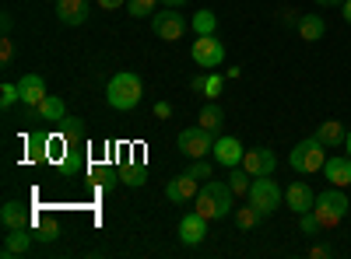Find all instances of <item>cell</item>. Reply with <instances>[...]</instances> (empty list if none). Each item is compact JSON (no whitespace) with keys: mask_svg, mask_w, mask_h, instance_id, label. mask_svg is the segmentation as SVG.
<instances>
[{"mask_svg":"<svg viewBox=\"0 0 351 259\" xmlns=\"http://www.w3.org/2000/svg\"><path fill=\"white\" fill-rule=\"evenodd\" d=\"M236 193H232L228 179H208V182H200V193L193 200V210H200L208 221H221L228 217L232 210H236Z\"/></svg>","mask_w":351,"mask_h":259,"instance_id":"1","label":"cell"},{"mask_svg":"<svg viewBox=\"0 0 351 259\" xmlns=\"http://www.w3.org/2000/svg\"><path fill=\"white\" fill-rule=\"evenodd\" d=\"M141 95H144V81L134 74V70H120L112 74L109 84H106V102L116 109V112H130L141 105Z\"/></svg>","mask_w":351,"mask_h":259,"instance_id":"2","label":"cell"},{"mask_svg":"<svg viewBox=\"0 0 351 259\" xmlns=\"http://www.w3.org/2000/svg\"><path fill=\"white\" fill-rule=\"evenodd\" d=\"M327 144L319 140L316 133L313 137H302L295 148H291V154H288V165L299 172V176H313V172H324V165H327Z\"/></svg>","mask_w":351,"mask_h":259,"instance_id":"3","label":"cell"},{"mask_svg":"<svg viewBox=\"0 0 351 259\" xmlns=\"http://www.w3.org/2000/svg\"><path fill=\"white\" fill-rule=\"evenodd\" d=\"M351 204H348V196L341 186H330L324 193H316V204H313V214L319 217V224L324 228H337L344 217H348Z\"/></svg>","mask_w":351,"mask_h":259,"instance_id":"4","label":"cell"},{"mask_svg":"<svg viewBox=\"0 0 351 259\" xmlns=\"http://www.w3.org/2000/svg\"><path fill=\"white\" fill-rule=\"evenodd\" d=\"M246 200H250V204H253L263 217H271V214L285 204V189L274 182V176H260V179H253Z\"/></svg>","mask_w":351,"mask_h":259,"instance_id":"5","label":"cell"},{"mask_svg":"<svg viewBox=\"0 0 351 259\" xmlns=\"http://www.w3.org/2000/svg\"><path fill=\"white\" fill-rule=\"evenodd\" d=\"M215 133L211 130H204L200 123L197 126H186V130H180V137H176V148H180V154H186V158H208L211 151H215Z\"/></svg>","mask_w":351,"mask_h":259,"instance_id":"6","label":"cell"},{"mask_svg":"<svg viewBox=\"0 0 351 259\" xmlns=\"http://www.w3.org/2000/svg\"><path fill=\"white\" fill-rule=\"evenodd\" d=\"M190 56H193V64L197 67H208V70H218L225 64V42L215 36H197L193 46H190Z\"/></svg>","mask_w":351,"mask_h":259,"instance_id":"7","label":"cell"},{"mask_svg":"<svg viewBox=\"0 0 351 259\" xmlns=\"http://www.w3.org/2000/svg\"><path fill=\"white\" fill-rule=\"evenodd\" d=\"M152 28L162 42H180L186 36V18L176 11V8H165V11H155L152 14Z\"/></svg>","mask_w":351,"mask_h":259,"instance_id":"8","label":"cell"},{"mask_svg":"<svg viewBox=\"0 0 351 259\" xmlns=\"http://www.w3.org/2000/svg\"><path fill=\"white\" fill-rule=\"evenodd\" d=\"M200 193V179H193L190 172H183V176H176L165 182V200L169 204H193Z\"/></svg>","mask_w":351,"mask_h":259,"instance_id":"9","label":"cell"},{"mask_svg":"<svg viewBox=\"0 0 351 259\" xmlns=\"http://www.w3.org/2000/svg\"><path fill=\"white\" fill-rule=\"evenodd\" d=\"M243 168L250 172L253 179H260V176H274L278 154H274L271 148H250V151L243 154Z\"/></svg>","mask_w":351,"mask_h":259,"instance_id":"10","label":"cell"},{"mask_svg":"<svg viewBox=\"0 0 351 259\" xmlns=\"http://www.w3.org/2000/svg\"><path fill=\"white\" fill-rule=\"evenodd\" d=\"M18 92H21V105H25L28 112H36V109H39V102L49 95V92H46V81H43V74H21V81H18Z\"/></svg>","mask_w":351,"mask_h":259,"instance_id":"11","label":"cell"},{"mask_svg":"<svg viewBox=\"0 0 351 259\" xmlns=\"http://www.w3.org/2000/svg\"><path fill=\"white\" fill-rule=\"evenodd\" d=\"M204 238H208V217H204L200 210H190L180 217V242L183 245H200Z\"/></svg>","mask_w":351,"mask_h":259,"instance_id":"12","label":"cell"},{"mask_svg":"<svg viewBox=\"0 0 351 259\" xmlns=\"http://www.w3.org/2000/svg\"><path fill=\"white\" fill-rule=\"evenodd\" d=\"M243 154H246V148H243L236 137H218L215 140V151H211V158L221 168H239L243 165Z\"/></svg>","mask_w":351,"mask_h":259,"instance_id":"13","label":"cell"},{"mask_svg":"<svg viewBox=\"0 0 351 259\" xmlns=\"http://www.w3.org/2000/svg\"><path fill=\"white\" fill-rule=\"evenodd\" d=\"M32 228H11L4 235V245H0V259H14V256H25L32 249Z\"/></svg>","mask_w":351,"mask_h":259,"instance_id":"14","label":"cell"},{"mask_svg":"<svg viewBox=\"0 0 351 259\" xmlns=\"http://www.w3.org/2000/svg\"><path fill=\"white\" fill-rule=\"evenodd\" d=\"M313 204H316V193L299 179V182H291L288 189H285V207L291 210V214H306V210H313Z\"/></svg>","mask_w":351,"mask_h":259,"instance_id":"15","label":"cell"},{"mask_svg":"<svg viewBox=\"0 0 351 259\" xmlns=\"http://www.w3.org/2000/svg\"><path fill=\"white\" fill-rule=\"evenodd\" d=\"M324 176L330 179V186L348 189V186H351V158H348V154H334V158H327Z\"/></svg>","mask_w":351,"mask_h":259,"instance_id":"16","label":"cell"},{"mask_svg":"<svg viewBox=\"0 0 351 259\" xmlns=\"http://www.w3.org/2000/svg\"><path fill=\"white\" fill-rule=\"evenodd\" d=\"M295 32H299V39L302 42H319V39H327V21H324V14H302L299 18V25H295Z\"/></svg>","mask_w":351,"mask_h":259,"instance_id":"17","label":"cell"},{"mask_svg":"<svg viewBox=\"0 0 351 259\" xmlns=\"http://www.w3.org/2000/svg\"><path fill=\"white\" fill-rule=\"evenodd\" d=\"M32 221H36L32 210L21 207V204H14V200L0 207V224H4V232H11V228H32Z\"/></svg>","mask_w":351,"mask_h":259,"instance_id":"18","label":"cell"},{"mask_svg":"<svg viewBox=\"0 0 351 259\" xmlns=\"http://www.w3.org/2000/svg\"><path fill=\"white\" fill-rule=\"evenodd\" d=\"M53 11L64 25H84L88 21V0H56Z\"/></svg>","mask_w":351,"mask_h":259,"instance_id":"19","label":"cell"},{"mask_svg":"<svg viewBox=\"0 0 351 259\" xmlns=\"http://www.w3.org/2000/svg\"><path fill=\"white\" fill-rule=\"evenodd\" d=\"M32 116H39L43 123H64L67 105H64V98H60V95H46V98L39 102V109L32 112Z\"/></svg>","mask_w":351,"mask_h":259,"instance_id":"20","label":"cell"},{"mask_svg":"<svg viewBox=\"0 0 351 259\" xmlns=\"http://www.w3.org/2000/svg\"><path fill=\"white\" fill-rule=\"evenodd\" d=\"M316 137L324 140L327 148H337V144H344L348 130H344V123H341V120H327V123H319V126H316Z\"/></svg>","mask_w":351,"mask_h":259,"instance_id":"21","label":"cell"},{"mask_svg":"<svg viewBox=\"0 0 351 259\" xmlns=\"http://www.w3.org/2000/svg\"><path fill=\"white\" fill-rule=\"evenodd\" d=\"M197 123L204 126V130H211V133H218L221 126H225V112H221V105L218 102H208L200 109V116H197Z\"/></svg>","mask_w":351,"mask_h":259,"instance_id":"22","label":"cell"},{"mask_svg":"<svg viewBox=\"0 0 351 259\" xmlns=\"http://www.w3.org/2000/svg\"><path fill=\"white\" fill-rule=\"evenodd\" d=\"M190 28H193L197 36H215L218 32V14L215 11H197L190 18Z\"/></svg>","mask_w":351,"mask_h":259,"instance_id":"23","label":"cell"},{"mask_svg":"<svg viewBox=\"0 0 351 259\" xmlns=\"http://www.w3.org/2000/svg\"><path fill=\"white\" fill-rule=\"evenodd\" d=\"M232 217H236V224L243 228V232H253V228L263 221V214H260L253 204H246V207H236V210H232Z\"/></svg>","mask_w":351,"mask_h":259,"instance_id":"24","label":"cell"},{"mask_svg":"<svg viewBox=\"0 0 351 259\" xmlns=\"http://www.w3.org/2000/svg\"><path fill=\"white\" fill-rule=\"evenodd\" d=\"M228 186H232V193L236 196H250V186H253V176L239 165V168H232L228 172Z\"/></svg>","mask_w":351,"mask_h":259,"instance_id":"25","label":"cell"},{"mask_svg":"<svg viewBox=\"0 0 351 259\" xmlns=\"http://www.w3.org/2000/svg\"><path fill=\"white\" fill-rule=\"evenodd\" d=\"M32 235H36L39 242H56V238H60V224L36 217V221H32Z\"/></svg>","mask_w":351,"mask_h":259,"instance_id":"26","label":"cell"},{"mask_svg":"<svg viewBox=\"0 0 351 259\" xmlns=\"http://www.w3.org/2000/svg\"><path fill=\"white\" fill-rule=\"evenodd\" d=\"M120 182L130 189H141L148 182V172H144V165H127V168H120Z\"/></svg>","mask_w":351,"mask_h":259,"instance_id":"27","label":"cell"},{"mask_svg":"<svg viewBox=\"0 0 351 259\" xmlns=\"http://www.w3.org/2000/svg\"><path fill=\"white\" fill-rule=\"evenodd\" d=\"M158 4H162V0H127V11L134 18H148V14L158 11Z\"/></svg>","mask_w":351,"mask_h":259,"instance_id":"28","label":"cell"},{"mask_svg":"<svg viewBox=\"0 0 351 259\" xmlns=\"http://www.w3.org/2000/svg\"><path fill=\"white\" fill-rule=\"evenodd\" d=\"M60 168L67 172V176H74V172H81V168H84V161H81V154H77L74 144H67V151H64V158H60Z\"/></svg>","mask_w":351,"mask_h":259,"instance_id":"29","label":"cell"},{"mask_svg":"<svg viewBox=\"0 0 351 259\" xmlns=\"http://www.w3.org/2000/svg\"><path fill=\"white\" fill-rule=\"evenodd\" d=\"M14 102H21L18 81H4V84H0V105H4V109H11Z\"/></svg>","mask_w":351,"mask_h":259,"instance_id":"30","label":"cell"},{"mask_svg":"<svg viewBox=\"0 0 351 259\" xmlns=\"http://www.w3.org/2000/svg\"><path fill=\"white\" fill-rule=\"evenodd\" d=\"M221 88H225V77L211 70V74H208V84H204V98H208V102H218Z\"/></svg>","mask_w":351,"mask_h":259,"instance_id":"31","label":"cell"},{"mask_svg":"<svg viewBox=\"0 0 351 259\" xmlns=\"http://www.w3.org/2000/svg\"><path fill=\"white\" fill-rule=\"evenodd\" d=\"M190 176H193V179H200V182H208V179L215 176V165H211L208 158H193V165H190Z\"/></svg>","mask_w":351,"mask_h":259,"instance_id":"32","label":"cell"},{"mask_svg":"<svg viewBox=\"0 0 351 259\" xmlns=\"http://www.w3.org/2000/svg\"><path fill=\"white\" fill-rule=\"evenodd\" d=\"M64 137H67V144L81 140V137H84V123H81L77 116H64Z\"/></svg>","mask_w":351,"mask_h":259,"instance_id":"33","label":"cell"},{"mask_svg":"<svg viewBox=\"0 0 351 259\" xmlns=\"http://www.w3.org/2000/svg\"><path fill=\"white\" fill-rule=\"evenodd\" d=\"M299 232L302 235H316V232H324V224H319V217L313 210H306V214H299Z\"/></svg>","mask_w":351,"mask_h":259,"instance_id":"34","label":"cell"},{"mask_svg":"<svg viewBox=\"0 0 351 259\" xmlns=\"http://www.w3.org/2000/svg\"><path fill=\"white\" fill-rule=\"evenodd\" d=\"M99 189H106V193H112L116 189V182H120V172H112V168H106V172H99Z\"/></svg>","mask_w":351,"mask_h":259,"instance_id":"35","label":"cell"},{"mask_svg":"<svg viewBox=\"0 0 351 259\" xmlns=\"http://www.w3.org/2000/svg\"><path fill=\"white\" fill-rule=\"evenodd\" d=\"M11 60H14V42H11V36H4L0 39V64L11 67Z\"/></svg>","mask_w":351,"mask_h":259,"instance_id":"36","label":"cell"},{"mask_svg":"<svg viewBox=\"0 0 351 259\" xmlns=\"http://www.w3.org/2000/svg\"><path fill=\"white\" fill-rule=\"evenodd\" d=\"M155 116L158 120H169L172 116V102H155Z\"/></svg>","mask_w":351,"mask_h":259,"instance_id":"37","label":"cell"},{"mask_svg":"<svg viewBox=\"0 0 351 259\" xmlns=\"http://www.w3.org/2000/svg\"><path fill=\"white\" fill-rule=\"evenodd\" d=\"M204 84H208V74H197V77H190V92H204Z\"/></svg>","mask_w":351,"mask_h":259,"instance_id":"38","label":"cell"},{"mask_svg":"<svg viewBox=\"0 0 351 259\" xmlns=\"http://www.w3.org/2000/svg\"><path fill=\"white\" fill-rule=\"evenodd\" d=\"M309 256H313V259H327V256H330V245H313Z\"/></svg>","mask_w":351,"mask_h":259,"instance_id":"39","label":"cell"},{"mask_svg":"<svg viewBox=\"0 0 351 259\" xmlns=\"http://www.w3.org/2000/svg\"><path fill=\"white\" fill-rule=\"evenodd\" d=\"M123 4H127V0H99L102 11H116V8H123Z\"/></svg>","mask_w":351,"mask_h":259,"instance_id":"40","label":"cell"},{"mask_svg":"<svg viewBox=\"0 0 351 259\" xmlns=\"http://www.w3.org/2000/svg\"><path fill=\"white\" fill-rule=\"evenodd\" d=\"M0 32H4V36H11V14H8V11L0 14Z\"/></svg>","mask_w":351,"mask_h":259,"instance_id":"41","label":"cell"},{"mask_svg":"<svg viewBox=\"0 0 351 259\" xmlns=\"http://www.w3.org/2000/svg\"><path fill=\"white\" fill-rule=\"evenodd\" d=\"M190 4V0H162V8H176V11H183Z\"/></svg>","mask_w":351,"mask_h":259,"instance_id":"42","label":"cell"},{"mask_svg":"<svg viewBox=\"0 0 351 259\" xmlns=\"http://www.w3.org/2000/svg\"><path fill=\"white\" fill-rule=\"evenodd\" d=\"M313 4H316V8H341L344 0H313Z\"/></svg>","mask_w":351,"mask_h":259,"instance_id":"43","label":"cell"},{"mask_svg":"<svg viewBox=\"0 0 351 259\" xmlns=\"http://www.w3.org/2000/svg\"><path fill=\"white\" fill-rule=\"evenodd\" d=\"M341 14H344V21L351 25V0H344V4H341Z\"/></svg>","mask_w":351,"mask_h":259,"instance_id":"44","label":"cell"},{"mask_svg":"<svg viewBox=\"0 0 351 259\" xmlns=\"http://www.w3.org/2000/svg\"><path fill=\"white\" fill-rule=\"evenodd\" d=\"M344 148H348V158H351V130H348V137H344Z\"/></svg>","mask_w":351,"mask_h":259,"instance_id":"45","label":"cell"}]
</instances>
